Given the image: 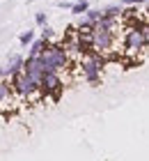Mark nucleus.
<instances>
[{
    "label": "nucleus",
    "instance_id": "1",
    "mask_svg": "<svg viewBox=\"0 0 149 161\" xmlns=\"http://www.w3.org/2000/svg\"><path fill=\"white\" fill-rule=\"evenodd\" d=\"M106 64H108L106 55H99V53H94V51H89V53L78 58L76 67H78L80 74H83L87 85L99 87L101 85V78H103V67H106Z\"/></svg>",
    "mask_w": 149,
    "mask_h": 161
},
{
    "label": "nucleus",
    "instance_id": "2",
    "mask_svg": "<svg viewBox=\"0 0 149 161\" xmlns=\"http://www.w3.org/2000/svg\"><path fill=\"white\" fill-rule=\"evenodd\" d=\"M39 58L44 62V71H57V74H62V71H69L76 64V62H71V58L67 55V51L62 48L60 42H48Z\"/></svg>",
    "mask_w": 149,
    "mask_h": 161
},
{
    "label": "nucleus",
    "instance_id": "3",
    "mask_svg": "<svg viewBox=\"0 0 149 161\" xmlns=\"http://www.w3.org/2000/svg\"><path fill=\"white\" fill-rule=\"evenodd\" d=\"M147 44H149V30L147 25H124L122 32V48L124 55H147Z\"/></svg>",
    "mask_w": 149,
    "mask_h": 161
},
{
    "label": "nucleus",
    "instance_id": "4",
    "mask_svg": "<svg viewBox=\"0 0 149 161\" xmlns=\"http://www.w3.org/2000/svg\"><path fill=\"white\" fill-rule=\"evenodd\" d=\"M64 92V80L62 74L57 71H46L39 78V99H51V101H60Z\"/></svg>",
    "mask_w": 149,
    "mask_h": 161
},
{
    "label": "nucleus",
    "instance_id": "5",
    "mask_svg": "<svg viewBox=\"0 0 149 161\" xmlns=\"http://www.w3.org/2000/svg\"><path fill=\"white\" fill-rule=\"evenodd\" d=\"M23 74L30 76V78H35V80H39L46 71H44V62H41V58L37 55V58H23Z\"/></svg>",
    "mask_w": 149,
    "mask_h": 161
},
{
    "label": "nucleus",
    "instance_id": "6",
    "mask_svg": "<svg viewBox=\"0 0 149 161\" xmlns=\"http://www.w3.org/2000/svg\"><path fill=\"white\" fill-rule=\"evenodd\" d=\"M21 71H23V55H12L3 67V78H12V76L21 74Z\"/></svg>",
    "mask_w": 149,
    "mask_h": 161
},
{
    "label": "nucleus",
    "instance_id": "7",
    "mask_svg": "<svg viewBox=\"0 0 149 161\" xmlns=\"http://www.w3.org/2000/svg\"><path fill=\"white\" fill-rule=\"evenodd\" d=\"M12 99H14V94H12L9 80H7V78H0V108L12 106Z\"/></svg>",
    "mask_w": 149,
    "mask_h": 161
},
{
    "label": "nucleus",
    "instance_id": "8",
    "mask_svg": "<svg viewBox=\"0 0 149 161\" xmlns=\"http://www.w3.org/2000/svg\"><path fill=\"white\" fill-rule=\"evenodd\" d=\"M46 44H48V42H44L41 37H35L32 42L28 44V58H37V55H41V53H44V48H46Z\"/></svg>",
    "mask_w": 149,
    "mask_h": 161
},
{
    "label": "nucleus",
    "instance_id": "9",
    "mask_svg": "<svg viewBox=\"0 0 149 161\" xmlns=\"http://www.w3.org/2000/svg\"><path fill=\"white\" fill-rule=\"evenodd\" d=\"M89 9V3H87V0H76V3H73L71 5V14H76V16H83V14Z\"/></svg>",
    "mask_w": 149,
    "mask_h": 161
},
{
    "label": "nucleus",
    "instance_id": "10",
    "mask_svg": "<svg viewBox=\"0 0 149 161\" xmlns=\"http://www.w3.org/2000/svg\"><path fill=\"white\" fill-rule=\"evenodd\" d=\"M122 9H124L122 5H110L101 12H103V16H108V19H122Z\"/></svg>",
    "mask_w": 149,
    "mask_h": 161
},
{
    "label": "nucleus",
    "instance_id": "11",
    "mask_svg": "<svg viewBox=\"0 0 149 161\" xmlns=\"http://www.w3.org/2000/svg\"><path fill=\"white\" fill-rule=\"evenodd\" d=\"M39 37H41L44 42H55V30L46 23V25H41V35H39Z\"/></svg>",
    "mask_w": 149,
    "mask_h": 161
},
{
    "label": "nucleus",
    "instance_id": "12",
    "mask_svg": "<svg viewBox=\"0 0 149 161\" xmlns=\"http://www.w3.org/2000/svg\"><path fill=\"white\" fill-rule=\"evenodd\" d=\"M35 37H37V35H35V30H23V32L19 35V44H21V46H28V44L32 42Z\"/></svg>",
    "mask_w": 149,
    "mask_h": 161
},
{
    "label": "nucleus",
    "instance_id": "13",
    "mask_svg": "<svg viewBox=\"0 0 149 161\" xmlns=\"http://www.w3.org/2000/svg\"><path fill=\"white\" fill-rule=\"evenodd\" d=\"M83 16L89 21V23H96V21H99V19L103 16V12H101V9H92V7H89V9L83 14Z\"/></svg>",
    "mask_w": 149,
    "mask_h": 161
},
{
    "label": "nucleus",
    "instance_id": "14",
    "mask_svg": "<svg viewBox=\"0 0 149 161\" xmlns=\"http://www.w3.org/2000/svg\"><path fill=\"white\" fill-rule=\"evenodd\" d=\"M35 23L39 25V28H41V25H46V23H48V16H46V12H37V14H35Z\"/></svg>",
    "mask_w": 149,
    "mask_h": 161
},
{
    "label": "nucleus",
    "instance_id": "15",
    "mask_svg": "<svg viewBox=\"0 0 149 161\" xmlns=\"http://www.w3.org/2000/svg\"><path fill=\"white\" fill-rule=\"evenodd\" d=\"M122 5H138L140 7V5H147V0H124Z\"/></svg>",
    "mask_w": 149,
    "mask_h": 161
},
{
    "label": "nucleus",
    "instance_id": "16",
    "mask_svg": "<svg viewBox=\"0 0 149 161\" xmlns=\"http://www.w3.org/2000/svg\"><path fill=\"white\" fill-rule=\"evenodd\" d=\"M71 5L73 3H64V0H62V3H57V7H62V9H71Z\"/></svg>",
    "mask_w": 149,
    "mask_h": 161
},
{
    "label": "nucleus",
    "instance_id": "17",
    "mask_svg": "<svg viewBox=\"0 0 149 161\" xmlns=\"http://www.w3.org/2000/svg\"><path fill=\"white\" fill-rule=\"evenodd\" d=\"M0 78H3V64H0Z\"/></svg>",
    "mask_w": 149,
    "mask_h": 161
}]
</instances>
